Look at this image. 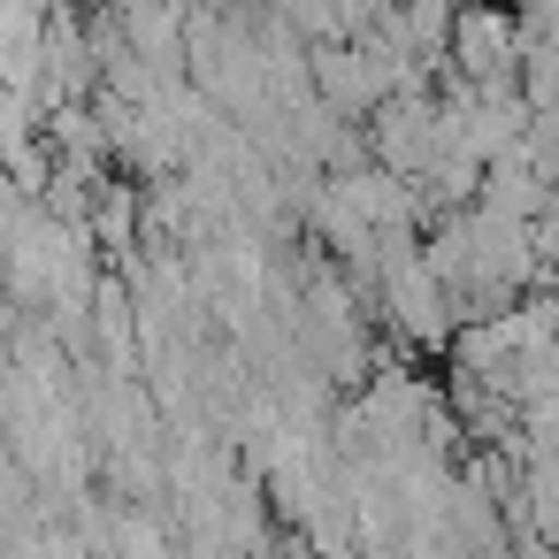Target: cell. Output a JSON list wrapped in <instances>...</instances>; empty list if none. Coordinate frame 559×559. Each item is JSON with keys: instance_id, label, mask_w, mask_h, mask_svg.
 <instances>
[{"instance_id": "cell-1", "label": "cell", "mask_w": 559, "mask_h": 559, "mask_svg": "<svg viewBox=\"0 0 559 559\" xmlns=\"http://www.w3.org/2000/svg\"><path fill=\"white\" fill-rule=\"evenodd\" d=\"M444 55L475 85H513V70H521V16L506 9V0H460L452 32H444Z\"/></svg>"}, {"instance_id": "cell-2", "label": "cell", "mask_w": 559, "mask_h": 559, "mask_svg": "<svg viewBox=\"0 0 559 559\" xmlns=\"http://www.w3.org/2000/svg\"><path fill=\"white\" fill-rule=\"evenodd\" d=\"M521 513H528V528H536V544H551L559 551V460H544V452H528L521 460Z\"/></svg>"}]
</instances>
